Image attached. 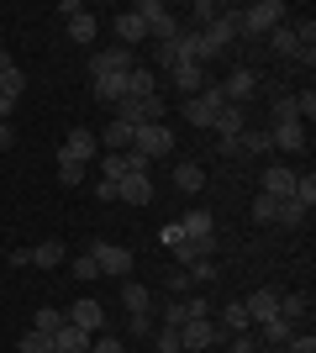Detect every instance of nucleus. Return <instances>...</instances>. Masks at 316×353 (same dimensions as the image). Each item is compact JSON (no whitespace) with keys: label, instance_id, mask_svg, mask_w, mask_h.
Returning a JSON list of instances; mask_svg holds the SVG:
<instances>
[{"label":"nucleus","instance_id":"1","mask_svg":"<svg viewBox=\"0 0 316 353\" xmlns=\"http://www.w3.org/2000/svg\"><path fill=\"white\" fill-rule=\"evenodd\" d=\"M285 16H290L285 0H258V6L238 11V37H264V32L285 27Z\"/></svg>","mask_w":316,"mask_h":353},{"label":"nucleus","instance_id":"2","mask_svg":"<svg viewBox=\"0 0 316 353\" xmlns=\"http://www.w3.org/2000/svg\"><path fill=\"white\" fill-rule=\"evenodd\" d=\"M227 105V95H222V79H211L200 95H190V101H180V111H185V121L190 127H216V111Z\"/></svg>","mask_w":316,"mask_h":353},{"label":"nucleus","instance_id":"3","mask_svg":"<svg viewBox=\"0 0 316 353\" xmlns=\"http://www.w3.org/2000/svg\"><path fill=\"white\" fill-rule=\"evenodd\" d=\"M132 11L148 21V37H158V43H174V37H180V16L169 11L164 0H137Z\"/></svg>","mask_w":316,"mask_h":353},{"label":"nucleus","instance_id":"4","mask_svg":"<svg viewBox=\"0 0 316 353\" xmlns=\"http://www.w3.org/2000/svg\"><path fill=\"white\" fill-rule=\"evenodd\" d=\"M164 111H169V101H158V95H143V101H132V95H127V101L116 105V121H127V127H153V121H164Z\"/></svg>","mask_w":316,"mask_h":353},{"label":"nucleus","instance_id":"5","mask_svg":"<svg viewBox=\"0 0 316 353\" xmlns=\"http://www.w3.org/2000/svg\"><path fill=\"white\" fill-rule=\"evenodd\" d=\"M169 148H174V132H169L164 121H153V127H137V132H132V153H143L148 163L164 159Z\"/></svg>","mask_w":316,"mask_h":353},{"label":"nucleus","instance_id":"6","mask_svg":"<svg viewBox=\"0 0 316 353\" xmlns=\"http://www.w3.org/2000/svg\"><path fill=\"white\" fill-rule=\"evenodd\" d=\"M90 259L101 274H116V280H127V269H132V248H121V243H95Z\"/></svg>","mask_w":316,"mask_h":353},{"label":"nucleus","instance_id":"7","mask_svg":"<svg viewBox=\"0 0 316 353\" xmlns=\"http://www.w3.org/2000/svg\"><path fill=\"white\" fill-rule=\"evenodd\" d=\"M137 69V59H132V48H101V53H95V59H90V74H95V79H101V74H132Z\"/></svg>","mask_w":316,"mask_h":353},{"label":"nucleus","instance_id":"8","mask_svg":"<svg viewBox=\"0 0 316 353\" xmlns=\"http://www.w3.org/2000/svg\"><path fill=\"white\" fill-rule=\"evenodd\" d=\"M222 95H227L232 105H248V101L258 95V74L248 69V63H242V69H232V74L222 79Z\"/></svg>","mask_w":316,"mask_h":353},{"label":"nucleus","instance_id":"9","mask_svg":"<svg viewBox=\"0 0 316 353\" xmlns=\"http://www.w3.org/2000/svg\"><path fill=\"white\" fill-rule=\"evenodd\" d=\"M211 343H222V327L211 322V316H200V322H185V327H180V348H185V353L211 348Z\"/></svg>","mask_w":316,"mask_h":353},{"label":"nucleus","instance_id":"10","mask_svg":"<svg viewBox=\"0 0 316 353\" xmlns=\"http://www.w3.org/2000/svg\"><path fill=\"white\" fill-rule=\"evenodd\" d=\"M63 316H69V327H79L85 338H95V332H101V322H105L101 301H74V306L63 311Z\"/></svg>","mask_w":316,"mask_h":353},{"label":"nucleus","instance_id":"11","mask_svg":"<svg viewBox=\"0 0 316 353\" xmlns=\"http://www.w3.org/2000/svg\"><path fill=\"white\" fill-rule=\"evenodd\" d=\"M169 85L180 90V101H190V95H200L211 79H206V69H200V63H180V69H169Z\"/></svg>","mask_w":316,"mask_h":353},{"label":"nucleus","instance_id":"12","mask_svg":"<svg viewBox=\"0 0 316 353\" xmlns=\"http://www.w3.org/2000/svg\"><path fill=\"white\" fill-rule=\"evenodd\" d=\"M59 159H69V163H90V159H95V132H90V127H74V132L63 137Z\"/></svg>","mask_w":316,"mask_h":353},{"label":"nucleus","instance_id":"13","mask_svg":"<svg viewBox=\"0 0 316 353\" xmlns=\"http://www.w3.org/2000/svg\"><path fill=\"white\" fill-rule=\"evenodd\" d=\"M242 306H248V322H264V327H269L274 316H280V290H269V285H264V290H253Z\"/></svg>","mask_w":316,"mask_h":353},{"label":"nucleus","instance_id":"14","mask_svg":"<svg viewBox=\"0 0 316 353\" xmlns=\"http://www.w3.org/2000/svg\"><path fill=\"white\" fill-rule=\"evenodd\" d=\"M269 148L306 153V121H280V127H269Z\"/></svg>","mask_w":316,"mask_h":353},{"label":"nucleus","instance_id":"15","mask_svg":"<svg viewBox=\"0 0 316 353\" xmlns=\"http://www.w3.org/2000/svg\"><path fill=\"white\" fill-rule=\"evenodd\" d=\"M264 195H274V201H290V195H295V169H285V163H269V169H264Z\"/></svg>","mask_w":316,"mask_h":353},{"label":"nucleus","instance_id":"16","mask_svg":"<svg viewBox=\"0 0 316 353\" xmlns=\"http://www.w3.org/2000/svg\"><path fill=\"white\" fill-rule=\"evenodd\" d=\"M116 201H127V206H148V201H153V179H148V174L116 179Z\"/></svg>","mask_w":316,"mask_h":353},{"label":"nucleus","instance_id":"17","mask_svg":"<svg viewBox=\"0 0 316 353\" xmlns=\"http://www.w3.org/2000/svg\"><path fill=\"white\" fill-rule=\"evenodd\" d=\"M21 90H27V74L11 63V53H0V95L16 105V101H21Z\"/></svg>","mask_w":316,"mask_h":353},{"label":"nucleus","instance_id":"18","mask_svg":"<svg viewBox=\"0 0 316 353\" xmlns=\"http://www.w3.org/2000/svg\"><path fill=\"white\" fill-rule=\"evenodd\" d=\"M185 37H190V59H196V63H200V69H206V63H211V59H222V53H227V48H222V43H216V37H211V32H206V27H200V32H185Z\"/></svg>","mask_w":316,"mask_h":353},{"label":"nucleus","instance_id":"19","mask_svg":"<svg viewBox=\"0 0 316 353\" xmlns=\"http://www.w3.org/2000/svg\"><path fill=\"white\" fill-rule=\"evenodd\" d=\"M180 63H196V59H190V37H185V32H180V37H174V43H158V69H180Z\"/></svg>","mask_w":316,"mask_h":353},{"label":"nucleus","instance_id":"20","mask_svg":"<svg viewBox=\"0 0 316 353\" xmlns=\"http://www.w3.org/2000/svg\"><path fill=\"white\" fill-rule=\"evenodd\" d=\"M127 95H132V101H143V95H158V69L137 63V69L127 74Z\"/></svg>","mask_w":316,"mask_h":353},{"label":"nucleus","instance_id":"21","mask_svg":"<svg viewBox=\"0 0 316 353\" xmlns=\"http://www.w3.org/2000/svg\"><path fill=\"white\" fill-rule=\"evenodd\" d=\"M242 127H248V105H232V101H227L222 111H216V132H222V137H238Z\"/></svg>","mask_w":316,"mask_h":353},{"label":"nucleus","instance_id":"22","mask_svg":"<svg viewBox=\"0 0 316 353\" xmlns=\"http://www.w3.org/2000/svg\"><path fill=\"white\" fill-rule=\"evenodd\" d=\"M174 185H180L185 195H200V190H206V169H200V163H190V159L174 163Z\"/></svg>","mask_w":316,"mask_h":353},{"label":"nucleus","instance_id":"23","mask_svg":"<svg viewBox=\"0 0 316 353\" xmlns=\"http://www.w3.org/2000/svg\"><path fill=\"white\" fill-rule=\"evenodd\" d=\"M90 343L95 338H85L79 327H59V332H53V353H90Z\"/></svg>","mask_w":316,"mask_h":353},{"label":"nucleus","instance_id":"24","mask_svg":"<svg viewBox=\"0 0 316 353\" xmlns=\"http://www.w3.org/2000/svg\"><path fill=\"white\" fill-rule=\"evenodd\" d=\"M116 37H121V48H132V43H143L148 37V21L137 11H127V16H116Z\"/></svg>","mask_w":316,"mask_h":353},{"label":"nucleus","instance_id":"25","mask_svg":"<svg viewBox=\"0 0 316 353\" xmlns=\"http://www.w3.org/2000/svg\"><path fill=\"white\" fill-rule=\"evenodd\" d=\"M185 237H216V221H211V211H190V216L174 221Z\"/></svg>","mask_w":316,"mask_h":353},{"label":"nucleus","instance_id":"26","mask_svg":"<svg viewBox=\"0 0 316 353\" xmlns=\"http://www.w3.org/2000/svg\"><path fill=\"white\" fill-rule=\"evenodd\" d=\"M95 95L111 101V105H121L127 101V74H101V79H95Z\"/></svg>","mask_w":316,"mask_h":353},{"label":"nucleus","instance_id":"27","mask_svg":"<svg viewBox=\"0 0 316 353\" xmlns=\"http://www.w3.org/2000/svg\"><path fill=\"white\" fill-rule=\"evenodd\" d=\"M101 143H105V153H127V148H132V127H127V121H111L101 132Z\"/></svg>","mask_w":316,"mask_h":353},{"label":"nucleus","instance_id":"28","mask_svg":"<svg viewBox=\"0 0 316 353\" xmlns=\"http://www.w3.org/2000/svg\"><path fill=\"white\" fill-rule=\"evenodd\" d=\"M232 143H238V153H264L269 148V127H242Z\"/></svg>","mask_w":316,"mask_h":353},{"label":"nucleus","instance_id":"29","mask_svg":"<svg viewBox=\"0 0 316 353\" xmlns=\"http://www.w3.org/2000/svg\"><path fill=\"white\" fill-rule=\"evenodd\" d=\"M59 327H69V316H63V311H53V306H43V311H32V332H48V338H53V332H59Z\"/></svg>","mask_w":316,"mask_h":353},{"label":"nucleus","instance_id":"30","mask_svg":"<svg viewBox=\"0 0 316 353\" xmlns=\"http://www.w3.org/2000/svg\"><path fill=\"white\" fill-rule=\"evenodd\" d=\"M121 306L132 311V316H148V290H143L137 280H127L121 285Z\"/></svg>","mask_w":316,"mask_h":353},{"label":"nucleus","instance_id":"31","mask_svg":"<svg viewBox=\"0 0 316 353\" xmlns=\"http://www.w3.org/2000/svg\"><path fill=\"white\" fill-rule=\"evenodd\" d=\"M206 32H211V37H216V43L227 48L232 37H238V11H216V21H211Z\"/></svg>","mask_w":316,"mask_h":353},{"label":"nucleus","instance_id":"32","mask_svg":"<svg viewBox=\"0 0 316 353\" xmlns=\"http://www.w3.org/2000/svg\"><path fill=\"white\" fill-rule=\"evenodd\" d=\"M269 48L280 53V59H295V53H301V43H295V27H274V32H269Z\"/></svg>","mask_w":316,"mask_h":353},{"label":"nucleus","instance_id":"33","mask_svg":"<svg viewBox=\"0 0 316 353\" xmlns=\"http://www.w3.org/2000/svg\"><path fill=\"white\" fill-rule=\"evenodd\" d=\"M32 264L37 269H59L63 264V243L59 237H53V243H37V248H32Z\"/></svg>","mask_w":316,"mask_h":353},{"label":"nucleus","instance_id":"34","mask_svg":"<svg viewBox=\"0 0 316 353\" xmlns=\"http://www.w3.org/2000/svg\"><path fill=\"white\" fill-rule=\"evenodd\" d=\"M222 332H248V306H242V301L222 306Z\"/></svg>","mask_w":316,"mask_h":353},{"label":"nucleus","instance_id":"35","mask_svg":"<svg viewBox=\"0 0 316 353\" xmlns=\"http://www.w3.org/2000/svg\"><path fill=\"white\" fill-rule=\"evenodd\" d=\"M306 311H311V301H306V295H280V316H290V322H306Z\"/></svg>","mask_w":316,"mask_h":353},{"label":"nucleus","instance_id":"36","mask_svg":"<svg viewBox=\"0 0 316 353\" xmlns=\"http://www.w3.org/2000/svg\"><path fill=\"white\" fill-rule=\"evenodd\" d=\"M95 27H101V21L85 11V16H74V21H69V37H74V43H95Z\"/></svg>","mask_w":316,"mask_h":353},{"label":"nucleus","instance_id":"37","mask_svg":"<svg viewBox=\"0 0 316 353\" xmlns=\"http://www.w3.org/2000/svg\"><path fill=\"white\" fill-rule=\"evenodd\" d=\"M290 201L311 211V206H316V179H311V174H295V195H290Z\"/></svg>","mask_w":316,"mask_h":353},{"label":"nucleus","instance_id":"38","mask_svg":"<svg viewBox=\"0 0 316 353\" xmlns=\"http://www.w3.org/2000/svg\"><path fill=\"white\" fill-rule=\"evenodd\" d=\"M269 117H274V127H280V121H301V111H295V95H280V101L269 105Z\"/></svg>","mask_w":316,"mask_h":353},{"label":"nucleus","instance_id":"39","mask_svg":"<svg viewBox=\"0 0 316 353\" xmlns=\"http://www.w3.org/2000/svg\"><path fill=\"white\" fill-rule=\"evenodd\" d=\"M264 338H269V343H290V338H295V322H290V316H274V322L264 327Z\"/></svg>","mask_w":316,"mask_h":353},{"label":"nucleus","instance_id":"40","mask_svg":"<svg viewBox=\"0 0 316 353\" xmlns=\"http://www.w3.org/2000/svg\"><path fill=\"white\" fill-rule=\"evenodd\" d=\"M274 211H280V201L258 190V201H253V221H258V227H269V221H274Z\"/></svg>","mask_w":316,"mask_h":353},{"label":"nucleus","instance_id":"41","mask_svg":"<svg viewBox=\"0 0 316 353\" xmlns=\"http://www.w3.org/2000/svg\"><path fill=\"white\" fill-rule=\"evenodd\" d=\"M274 221H280V227H301V221H306V206H295V201H280Z\"/></svg>","mask_w":316,"mask_h":353},{"label":"nucleus","instance_id":"42","mask_svg":"<svg viewBox=\"0 0 316 353\" xmlns=\"http://www.w3.org/2000/svg\"><path fill=\"white\" fill-rule=\"evenodd\" d=\"M16 353H53V338L48 332H27V338L16 343Z\"/></svg>","mask_w":316,"mask_h":353},{"label":"nucleus","instance_id":"43","mask_svg":"<svg viewBox=\"0 0 316 353\" xmlns=\"http://www.w3.org/2000/svg\"><path fill=\"white\" fill-rule=\"evenodd\" d=\"M59 179H63V185H85V163H69V159H59Z\"/></svg>","mask_w":316,"mask_h":353},{"label":"nucleus","instance_id":"44","mask_svg":"<svg viewBox=\"0 0 316 353\" xmlns=\"http://www.w3.org/2000/svg\"><path fill=\"white\" fill-rule=\"evenodd\" d=\"M216 274H222V269L211 264V259H200V264H190V280H196V285H211V280H216Z\"/></svg>","mask_w":316,"mask_h":353},{"label":"nucleus","instance_id":"45","mask_svg":"<svg viewBox=\"0 0 316 353\" xmlns=\"http://www.w3.org/2000/svg\"><path fill=\"white\" fill-rule=\"evenodd\" d=\"M190 285H196V280H190V269H180V264L169 269V290H174V295H185Z\"/></svg>","mask_w":316,"mask_h":353},{"label":"nucleus","instance_id":"46","mask_svg":"<svg viewBox=\"0 0 316 353\" xmlns=\"http://www.w3.org/2000/svg\"><path fill=\"white\" fill-rule=\"evenodd\" d=\"M69 274H74V280H95L101 269H95V259H90V253H85V259H74V269H69Z\"/></svg>","mask_w":316,"mask_h":353},{"label":"nucleus","instance_id":"47","mask_svg":"<svg viewBox=\"0 0 316 353\" xmlns=\"http://www.w3.org/2000/svg\"><path fill=\"white\" fill-rule=\"evenodd\" d=\"M185 306V316H190V322H200V316H211V306L206 301H200V295H190V301H180Z\"/></svg>","mask_w":316,"mask_h":353},{"label":"nucleus","instance_id":"48","mask_svg":"<svg viewBox=\"0 0 316 353\" xmlns=\"http://www.w3.org/2000/svg\"><path fill=\"white\" fill-rule=\"evenodd\" d=\"M158 353H185V348H180V332H174V327H164V332H158Z\"/></svg>","mask_w":316,"mask_h":353},{"label":"nucleus","instance_id":"49","mask_svg":"<svg viewBox=\"0 0 316 353\" xmlns=\"http://www.w3.org/2000/svg\"><path fill=\"white\" fill-rule=\"evenodd\" d=\"M185 322H190V316H185V306H180V301H174V306H169V311H164V327H174V332H180V327H185Z\"/></svg>","mask_w":316,"mask_h":353},{"label":"nucleus","instance_id":"50","mask_svg":"<svg viewBox=\"0 0 316 353\" xmlns=\"http://www.w3.org/2000/svg\"><path fill=\"white\" fill-rule=\"evenodd\" d=\"M290 353H316V338L311 332H295V338H290Z\"/></svg>","mask_w":316,"mask_h":353},{"label":"nucleus","instance_id":"51","mask_svg":"<svg viewBox=\"0 0 316 353\" xmlns=\"http://www.w3.org/2000/svg\"><path fill=\"white\" fill-rule=\"evenodd\" d=\"M253 348H258L253 332H238V338H232V353H253Z\"/></svg>","mask_w":316,"mask_h":353},{"label":"nucleus","instance_id":"52","mask_svg":"<svg viewBox=\"0 0 316 353\" xmlns=\"http://www.w3.org/2000/svg\"><path fill=\"white\" fill-rule=\"evenodd\" d=\"M95 201H105V206H111V201H116V185H111V179H95Z\"/></svg>","mask_w":316,"mask_h":353},{"label":"nucleus","instance_id":"53","mask_svg":"<svg viewBox=\"0 0 316 353\" xmlns=\"http://www.w3.org/2000/svg\"><path fill=\"white\" fill-rule=\"evenodd\" d=\"M90 353H127V348H121L116 338H95V343H90Z\"/></svg>","mask_w":316,"mask_h":353},{"label":"nucleus","instance_id":"54","mask_svg":"<svg viewBox=\"0 0 316 353\" xmlns=\"http://www.w3.org/2000/svg\"><path fill=\"white\" fill-rule=\"evenodd\" d=\"M196 21H206V27L216 21V6H211V0H200V6H196Z\"/></svg>","mask_w":316,"mask_h":353},{"label":"nucleus","instance_id":"55","mask_svg":"<svg viewBox=\"0 0 316 353\" xmlns=\"http://www.w3.org/2000/svg\"><path fill=\"white\" fill-rule=\"evenodd\" d=\"M11 143H16V132H11V121H0V153H11Z\"/></svg>","mask_w":316,"mask_h":353},{"label":"nucleus","instance_id":"56","mask_svg":"<svg viewBox=\"0 0 316 353\" xmlns=\"http://www.w3.org/2000/svg\"><path fill=\"white\" fill-rule=\"evenodd\" d=\"M0 264H6V248H0Z\"/></svg>","mask_w":316,"mask_h":353}]
</instances>
